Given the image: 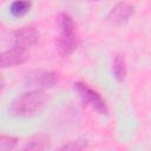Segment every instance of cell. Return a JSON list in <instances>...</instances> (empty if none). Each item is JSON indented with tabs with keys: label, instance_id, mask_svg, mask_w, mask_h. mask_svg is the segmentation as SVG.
<instances>
[{
	"label": "cell",
	"instance_id": "obj_4",
	"mask_svg": "<svg viewBox=\"0 0 151 151\" xmlns=\"http://www.w3.org/2000/svg\"><path fill=\"white\" fill-rule=\"evenodd\" d=\"M58 73L46 70H34L27 73L25 77L26 86L39 90L52 88L58 84Z\"/></svg>",
	"mask_w": 151,
	"mask_h": 151
},
{
	"label": "cell",
	"instance_id": "obj_10",
	"mask_svg": "<svg viewBox=\"0 0 151 151\" xmlns=\"http://www.w3.org/2000/svg\"><path fill=\"white\" fill-rule=\"evenodd\" d=\"M112 72H113V76L114 78L118 80V81H123L126 77V64H125V60L122 55H116L114 59H113V63H112Z\"/></svg>",
	"mask_w": 151,
	"mask_h": 151
},
{
	"label": "cell",
	"instance_id": "obj_11",
	"mask_svg": "<svg viewBox=\"0 0 151 151\" xmlns=\"http://www.w3.org/2000/svg\"><path fill=\"white\" fill-rule=\"evenodd\" d=\"M18 144V139L13 136L1 134L0 136V151H9L13 150Z\"/></svg>",
	"mask_w": 151,
	"mask_h": 151
},
{
	"label": "cell",
	"instance_id": "obj_9",
	"mask_svg": "<svg viewBox=\"0 0 151 151\" xmlns=\"http://www.w3.org/2000/svg\"><path fill=\"white\" fill-rule=\"evenodd\" d=\"M51 146V142L47 137H44V136H38V137H34L32 138L31 140H28L24 146H22V150H33V151H40V150H46Z\"/></svg>",
	"mask_w": 151,
	"mask_h": 151
},
{
	"label": "cell",
	"instance_id": "obj_3",
	"mask_svg": "<svg viewBox=\"0 0 151 151\" xmlns=\"http://www.w3.org/2000/svg\"><path fill=\"white\" fill-rule=\"evenodd\" d=\"M74 90L78 92L79 97L81 98V100L90 105L94 111H97L99 114L101 116H109V109L107 105L105 103V100L101 98V96L94 91L93 88H91L86 83L83 81H77L73 84Z\"/></svg>",
	"mask_w": 151,
	"mask_h": 151
},
{
	"label": "cell",
	"instance_id": "obj_5",
	"mask_svg": "<svg viewBox=\"0 0 151 151\" xmlns=\"http://www.w3.org/2000/svg\"><path fill=\"white\" fill-rule=\"evenodd\" d=\"M134 13V7L126 1L117 2L106 15V20L113 26L125 25Z\"/></svg>",
	"mask_w": 151,
	"mask_h": 151
},
{
	"label": "cell",
	"instance_id": "obj_7",
	"mask_svg": "<svg viewBox=\"0 0 151 151\" xmlns=\"http://www.w3.org/2000/svg\"><path fill=\"white\" fill-rule=\"evenodd\" d=\"M28 58L27 54V50H24L19 46L13 45L9 50H6L1 53V66L4 68L6 67H14L17 65H21L24 64Z\"/></svg>",
	"mask_w": 151,
	"mask_h": 151
},
{
	"label": "cell",
	"instance_id": "obj_12",
	"mask_svg": "<svg viewBox=\"0 0 151 151\" xmlns=\"http://www.w3.org/2000/svg\"><path fill=\"white\" fill-rule=\"evenodd\" d=\"M88 147V142L84 140V139H77V140H71L66 144H64L63 146H60V150H84Z\"/></svg>",
	"mask_w": 151,
	"mask_h": 151
},
{
	"label": "cell",
	"instance_id": "obj_8",
	"mask_svg": "<svg viewBox=\"0 0 151 151\" xmlns=\"http://www.w3.org/2000/svg\"><path fill=\"white\" fill-rule=\"evenodd\" d=\"M32 7V2L29 0H14L9 5V13L14 18H21L26 15Z\"/></svg>",
	"mask_w": 151,
	"mask_h": 151
},
{
	"label": "cell",
	"instance_id": "obj_6",
	"mask_svg": "<svg viewBox=\"0 0 151 151\" xmlns=\"http://www.w3.org/2000/svg\"><path fill=\"white\" fill-rule=\"evenodd\" d=\"M39 41V32L32 25L24 26L13 33V45L24 50H28L35 46Z\"/></svg>",
	"mask_w": 151,
	"mask_h": 151
},
{
	"label": "cell",
	"instance_id": "obj_13",
	"mask_svg": "<svg viewBox=\"0 0 151 151\" xmlns=\"http://www.w3.org/2000/svg\"><path fill=\"white\" fill-rule=\"evenodd\" d=\"M93 1H98V0H93Z\"/></svg>",
	"mask_w": 151,
	"mask_h": 151
},
{
	"label": "cell",
	"instance_id": "obj_1",
	"mask_svg": "<svg viewBox=\"0 0 151 151\" xmlns=\"http://www.w3.org/2000/svg\"><path fill=\"white\" fill-rule=\"evenodd\" d=\"M47 100L45 90L33 88L17 97L9 105V113L15 117H31L39 112Z\"/></svg>",
	"mask_w": 151,
	"mask_h": 151
},
{
	"label": "cell",
	"instance_id": "obj_2",
	"mask_svg": "<svg viewBox=\"0 0 151 151\" xmlns=\"http://www.w3.org/2000/svg\"><path fill=\"white\" fill-rule=\"evenodd\" d=\"M59 34L57 38V51L60 57L66 58L71 55L78 47L79 39L76 32V24L66 13H60L58 17Z\"/></svg>",
	"mask_w": 151,
	"mask_h": 151
}]
</instances>
